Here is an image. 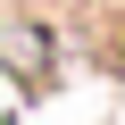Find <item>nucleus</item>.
<instances>
[{"label":"nucleus","mask_w":125,"mask_h":125,"mask_svg":"<svg viewBox=\"0 0 125 125\" xmlns=\"http://www.w3.org/2000/svg\"><path fill=\"white\" fill-rule=\"evenodd\" d=\"M0 58H9V75H17L25 92H50V58H58V42H50V25L9 17V25H0Z\"/></svg>","instance_id":"obj_1"}]
</instances>
